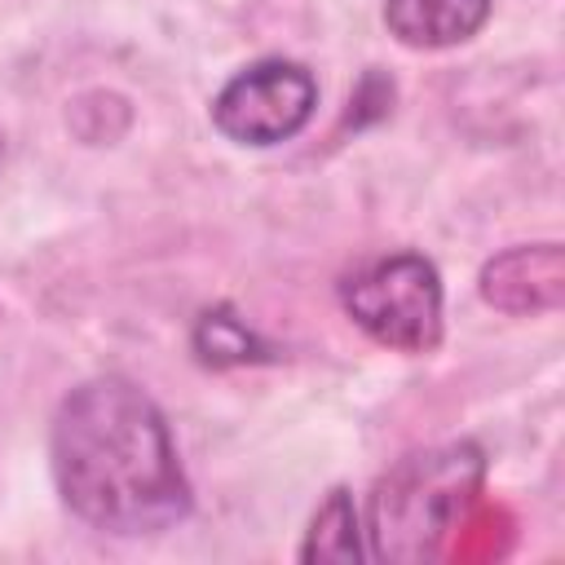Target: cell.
Here are the masks:
<instances>
[{
  "instance_id": "cell-1",
  "label": "cell",
  "mask_w": 565,
  "mask_h": 565,
  "mask_svg": "<svg viewBox=\"0 0 565 565\" xmlns=\"http://www.w3.org/2000/svg\"><path fill=\"white\" fill-rule=\"evenodd\" d=\"M53 481L62 503L106 534H154L190 512L163 411L124 375L75 384L53 415Z\"/></svg>"
},
{
  "instance_id": "cell-2",
  "label": "cell",
  "mask_w": 565,
  "mask_h": 565,
  "mask_svg": "<svg viewBox=\"0 0 565 565\" xmlns=\"http://www.w3.org/2000/svg\"><path fill=\"white\" fill-rule=\"evenodd\" d=\"M486 455L472 441H446L397 459L366 499V552L375 561H433L481 490Z\"/></svg>"
},
{
  "instance_id": "cell-3",
  "label": "cell",
  "mask_w": 565,
  "mask_h": 565,
  "mask_svg": "<svg viewBox=\"0 0 565 565\" xmlns=\"http://www.w3.org/2000/svg\"><path fill=\"white\" fill-rule=\"evenodd\" d=\"M344 313L393 353H433L441 344V278L419 252L366 260L340 282Z\"/></svg>"
},
{
  "instance_id": "cell-4",
  "label": "cell",
  "mask_w": 565,
  "mask_h": 565,
  "mask_svg": "<svg viewBox=\"0 0 565 565\" xmlns=\"http://www.w3.org/2000/svg\"><path fill=\"white\" fill-rule=\"evenodd\" d=\"M318 106V84L300 62L265 57L243 66L212 102V124L238 146H278L296 137Z\"/></svg>"
},
{
  "instance_id": "cell-5",
  "label": "cell",
  "mask_w": 565,
  "mask_h": 565,
  "mask_svg": "<svg viewBox=\"0 0 565 565\" xmlns=\"http://www.w3.org/2000/svg\"><path fill=\"white\" fill-rule=\"evenodd\" d=\"M561 296H565V265L556 243L512 247L481 269V300L503 313H539L561 305Z\"/></svg>"
},
{
  "instance_id": "cell-6",
  "label": "cell",
  "mask_w": 565,
  "mask_h": 565,
  "mask_svg": "<svg viewBox=\"0 0 565 565\" xmlns=\"http://www.w3.org/2000/svg\"><path fill=\"white\" fill-rule=\"evenodd\" d=\"M490 18V0H388L384 26L406 49H450L472 40Z\"/></svg>"
},
{
  "instance_id": "cell-7",
  "label": "cell",
  "mask_w": 565,
  "mask_h": 565,
  "mask_svg": "<svg viewBox=\"0 0 565 565\" xmlns=\"http://www.w3.org/2000/svg\"><path fill=\"white\" fill-rule=\"evenodd\" d=\"M362 556V525L349 490H331L322 508L309 521V534L300 543V561H358Z\"/></svg>"
},
{
  "instance_id": "cell-8",
  "label": "cell",
  "mask_w": 565,
  "mask_h": 565,
  "mask_svg": "<svg viewBox=\"0 0 565 565\" xmlns=\"http://www.w3.org/2000/svg\"><path fill=\"white\" fill-rule=\"evenodd\" d=\"M194 353L207 366H243V362H260L269 349L230 309H207L199 318V327H194Z\"/></svg>"
}]
</instances>
